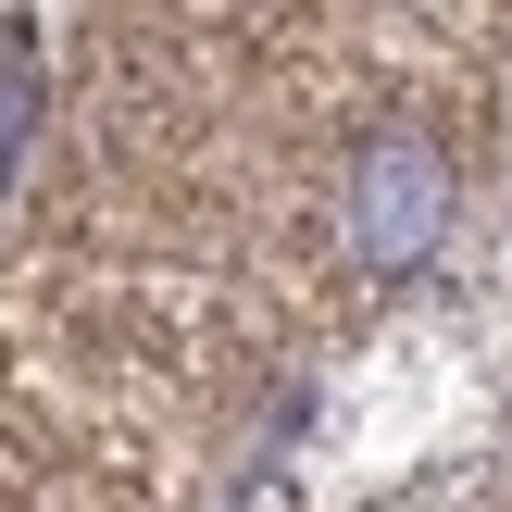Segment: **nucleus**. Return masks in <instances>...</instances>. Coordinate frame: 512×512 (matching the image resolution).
<instances>
[{"mask_svg": "<svg viewBox=\"0 0 512 512\" xmlns=\"http://www.w3.org/2000/svg\"><path fill=\"white\" fill-rule=\"evenodd\" d=\"M350 263L363 275H413V263H438V238H450V163L425 138H375L363 163H350Z\"/></svg>", "mask_w": 512, "mask_h": 512, "instance_id": "nucleus-1", "label": "nucleus"}]
</instances>
